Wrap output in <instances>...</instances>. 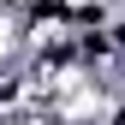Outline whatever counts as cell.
I'll return each mask as SVG.
<instances>
[{"label":"cell","mask_w":125,"mask_h":125,"mask_svg":"<svg viewBox=\"0 0 125 125\" xmlns=\"http://www.w3.org/2000/svg\"><path fill=\"white\" fill-rule=\"evenodd\" d=\"M6 125H60L48 107H36V113H18V119H6Z\"/></svg>","instance_id":"obj_1"}]
</instances>
